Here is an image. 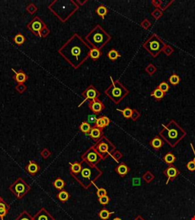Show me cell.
<instances>
[{
  "label": "cell",
  "mask_w": 195,
  "mask_h": 220,
  "mask_svg": "<svg viewBox=\"0 0 195 220\" xmlns=\"http://www.w3.org/2000/svg\"><path fill=\"white\" fill-rule=\"evenodd\" d=\"M91 47L77 33L70 37L58 52L74 69L79 68L89 58Z\"/></svg>",
  "instance_id": "1"
},
{
  "label": "cell",
  "mask_w": 195,
  "mask_h": 220,
  "mask_svg": "<svg viewBox=\"0 0 195 220\" xmlns=\"http://www.w3.org/2000/svg\"><path fill=\"white\" fill-rule=\"evenodd\" d=\"M162 128L159 132V136L172 147H175L187 135L186 131L174 119H172L167 125L162 124Z\"/></svg>",
  "instance_id": "2"
},
{
  "label": "cell",
  "mask_w": 195,
  "mask_h": 220,
  "mask_svg": "<svg viewBox=\"0 0 195 220\" xmlns=\"http://www.w3.org/2000/svg\"><path fill=\"white\" fill-rule=\"evenodd\" d=\"M48 9L62 22H66L79 9V6L72 0H55Z\"/></svg>",
  "instance_id": "3"
},
{
  "label": "cell",
  "mask_w": 195,
  "mask_h": 220,
  "mask_svg": "<svg viewBox=\"0 0 195 220\" xmlns=\"http://www.w3.org/2000/svg\"><path fill=\"white\" fill-rule=\"evenodd\" d=\"M102 174L103 172L98 167H91L83 162L81 171L72 176L84 189H89Z\"/></svg>",
  "instance_id": "4"
},
{
  "label": "cell",
  "mask_w": 195,
  "mask_h": 220,
  "mask_svg": "<svg viewBox=\"0 0 195 220\" xmlns=\"http://www.w3.org/2000/svg\"><path fill=\"white\" fill-rule=\"evenodd\" d=\"M111 40V36L101 25H96L85 38L91 47L101 50Z\"/></svg>",
  "instance_id": "5"
},
{
  "label": "cell",
  "mask_w": 195,
  "mask_h": 220,
  "mask_svg": "<svg viewBox=\"0 0 195 220\" xmlns=\"http://www.w3.org/2000/svg\"><path fill=\"white\" fill-rule=\"evenodd\" d=\"M110 78L111 83L105 90L104 93L111 101L118 105L130 93V91L119 80H114L111 77Z\"/></svg>",
  "instance_id": "6"
},
{
  "label": "cell",
  "mask_w": 195,
  "mask_h": 220,
  "mask_svg": "<svg viewBox=\"0 0 195 220\" xmlns=\"http://www.w3.org/2000/svg\"><path fill=\"white\" fill-rule=\"evenodd\" d=\"M166 43L164 42L155 33L150 35V38L143 44L144 49H146L152 58H156L162 51Z\"/></svg>",
  "instance_id": "7"
},
{
  "label": "cell",
  "mask_w": 195,
  "mask_h": 220,
  "mask_svg": "<svg viewBox=\"0 0 195 220\" xmlns=\"http://www.w3.org/2000/svg\"><path fill=\"white\" fill-rule=\"evenodd\" d=\"M98 153L101 155L103 160H105L109 156L116 151V147L113 145L110 140L107 138L105 136H102L100 139L96 142L95 145H93Z\"/></svg>",
  "instance_id": "8"
},
{
  "label": "cell",
  "mask_w": 195,
  "mask_h": 220,
  "mask_svg": "<svg viewBox=\"0 0 195 220\" xmlns=\"http://www.w3.org/2000/svg\"><path fill=\"white\" fill-rule=\"evenodd\" d=\"M9 189L18 199H21L30 191V187L22 178L19 177L10 186Z\"/></svg>",
  "instance_id": "9"
},
{
  "label": "cell",
  "mask_w": 195,
  "mask_h": 220,
  "mask_svg": "<svg viewBox=\"0 0 195 220\" xmlns=\"http://www.w3.org/2000/svg\"><path fill=\"white\" fill-rule=\"evenodd\" d=\"M82 161L87 163L91 167L96 166L101 160H103L101 155L98 153V151L95 149V147L91 146L82 155Z\"/></svg>",
  "instance_id": "10"
},
{
  "label": "cell",
  "mask_w": 195,
  "mask_h": 220,
  "mask_svg": "<svg viewBox=\"0 0 195 220\" xmlns=\"http://www.w3.org/2000/svg\"><path fill=\"white\" fill-rule=\"evenodd\" d=\"M45 27H47V25L38 16L33 18V19L27 25V28L36 36H39L40 31Z\"/></svg>",
  "instance_id": "11"
},
{
  "label": "cell",
  "mask_w": 195,
  "mask_h": 220,
  "mask_svg": "<svg viewBox=\"0 0 195 220\" xmlns=\"http://www.w3.org/2000/svg\"><path fill=\"white\" fill-rule=\"evenodd\" d=\"M163 174L167 177L166 184H169V182L172 181L177 178V177L180 174V171L174 165L171 164L163 170Z\"/></svg>",
  "instance_id": "12"
},
{
  "label": "cell",
  "mask_w": 195,
  "mask_h": 220,
  "mask_svg": "<svg viewBox=\"0 0 195 220\" xmlns=\"http://www.w3.org/2000/svg\"><path fill=\"white\" fill-rule=\"evenodd\" d=\"M82 95L85 97V100L83 101L84 103L85 100H96V99H99V96H100V93L92 85H90L84 92H82Z\"/></svg>",
  "instance_id": "13"
},
{
  "label": "cell",
  "mask_w": 195,
  "mask_h": 220,
  "mask_svg": "<svg viewBox=\"0 0 195 220\" xmlns=\"http://www.w3.org/2000/svg\"><path fill=\"white\" fill-rule=\"evenodd\" d=\"M89 108L94 114L98 115V114H99L101 112H102L105 109V106H104L102 102L99 100V99H96V100H90L89 101Z\"/></svg>",
  "instance_id": "14"
},
{
  "label": "cell",
  "mask_w": 195,
  "mask_h": 220,
  "mask_svg": "<svg viewBox=\"0 0 195 220\" xmlns=\"http://www.w3.org/2000/svg\"><path fill=\"white\" fill-rule=\"evenodd\" d=\"M34 220H55L46 209L42 208L33 217Z\"/></svg>",
  "instance_id": "15"
},
{
  "label": "cell",
  "mask_w": 195,
  "mask_h": 220,
  "mask_svg": "<svg viewBox=\"0 0 195 220\" xmlns=\"http://www.w3.org/2000/svg\"><path fill=\"white\" fill-rule=\"evenodd\" d=\"M164 143H165V142L163 141L162 138L160 136L156 135L150 141V145L152 148H153L155 151H159L164 145Z\"/></svg>",
  "instance_id": "16"
},
{
  "label": "cell",
  "mask_w": 195,
  "mask_h": 220,
  "mask_svg": "<svg viewBox=\"0 0 195 220\" xmlns=\"http://www.w3.org/2000/svg\"><path fill=\"white\" fill-rule=\"evenodd\" d=\"M25 170L30 175L34 176L40 170V167L36 162H34L33 161H29L28 164L25 167Z\"/></svg>",
  "instance_id": "17"
},
{
  "label": "cell",
  "mask_w": 195,
  "mask_h": 220,
  "mask_svg": "<svg viewBox=\"0 0 195 220\" xmlns=\"http://www.w3.org/2000/svg\"><path fill=\"white\" fill-rule=\"evenodd\" d=\"M114 170H115L116 173H117L119 176H121V177H125L126 175L130 172V169L129 167L125 163L121 162L116 167Z\"/></svg>",
  "instance_id": "18"
},
{
  "label": "cell",
  "mask_w": 195,
  "mask_h": 220,
  "mask_svg": "<svg viewBox=\"0 0 195 220\" xmlns=\"http://www.w3.org/2000/svg\"><path fill=\"white\" fill-rule=\"evenodd\" d=\"M91 138L95 142H98L102 136H104L102 128H99L96 126H93L91 128V132L89 135Z\"/></svg>",
  "instance_id": "19"
},
{
  "label": "cell",
  "mask_w": 195,
  "mask_h": 220,
  "mask_svg": "<svg viewBox=\"0 0 195 220\" xmlns=\"http://www.w3.org/2000/svg\"><path fill=\"white\" fill-rule=\"evenodd\" d=\"M84 161H82L80 162H74L69 163L70 165V174L71 175H75L78 174L81 171L82 167V164Z\"/></svg>",
  "instance_id": "20"
},
{
  "label": "cell",
  "mask_w": 195,
  "mask_h": 220,
  "mask_svg": "<svg viewBox=\"0 0 195 220\" xmlns=\"http://www.w3.org/2000/svg\"><path fill=\"white\" fill-rule=\"evenodd\" d=\"M28 79V75L22 70H19L18 72H15V75L14 76V80L18 83H24L25 82H26Z\"/></svg>",
  "instance_id": "21"
},
{
  "label": "cell",
  "mask_w": 195,
  "mask_h": 220,
  "mask_svg": "<svg viewBox=\"0 0 195 220\" xmlns=\"http://www.w3.org/2000/svg\"><path fill=\"white\" fill-rule=\"evenodd\" d=\"M165 94L166 93H163L160 89L156 87V88L151 93L150 96L155 98V100H156V101H161L162 99L165 96Z\"/></svg>",
  "instance_id": "22"
},
{
  "label": "cell",
  "mask_w": 195,
  "mask_h": 220,
  "mask_svg": "<svg viewBox=\"0 0 195 220\" xmlns=\"http://www.w3.org/2000/svg\"><path fill=\"white\" fill-rule=\"evenodd\" d=\"M91 128H92V126L91 125V124H89V123L87 121L83 122L79 126L80 131L85 135H89V133H90V132H91Z\"/></svg>",
  "instance_id": "23"
},
{
  "label": "cell",
  "mask_w": 195,
  "mask_h": 220,
  "mask_svg": "<svg viewBox=\"0 0 195 220\" xmlns=\"http://www.w3.org/2000/svg\"><path fill=\"white\" fill-rule=\"evenodd\" d=\"M175 160H176V157L173 154L172 152H168L163 157V161L168 165L173 164V163L175 161Z\"/></svg>",
  "instance_id": "24"
},
{
  "label": "cell",
  "mask_w": 195,
  "mask_h": 220,
  "mask_svg": "<svg viewBox=\"0 0 195 220\" xmlns=\"http://www.w3.org/2000/svg\"><path fill=\"white\" fill-rule=\"evenodd\" d=\"M57 197L58 198V199H59L60 202H62V203H65V202H66V201L69 199L70 195L68 192L64 190V189H62V190H60L59 193H57Z\"/></svg>",
  "instance_id": "25"
},
{
  "label": "cell",
  "mask_w": 195,
  "mask_h": 220,
  "mask_svg": "<svg viewBox=\"0 0 195 220\" xmlns=\"http://www.w3.org/2000/svg\"><path fill=\"white\" fill-rule=\"evenodd\" d=\"M95 12H96L102 19H104V16L108 14V9H107L106 6H104V5H100V6L95 9Z\"/></svg>",
  "instance_id": "26"
},
{
  "label": "cell",
  "mask_w": 195,
  "mask_h": 220,
  "mask_svg": "<svg viewBox=\"0 0 195 220\" xmlns=\"http://www.w3.org/2000/svg\"><path fill=\"white\" fill-rule=\"evenodd\" d=\"M112 214H114V212H110L107 209H102L99 212V216L101 220H107L110 218Z\"/></svg>",
  "instance_id": "27"
},
{
  "label": "cell",
  "mask_w": 195,
  "mask_h": 220,
  "mask_svg": "<svg viewBox=\"0 0 195 220\" xmlns=\"http://www.w3.org/2000/svg\"><path fill=\"white\" fill-rule=\"evenodd\" d=\"M66 182L63 179H61V178H57L53 183V187L56 189H59V190H62L66 187Z\"/></svg>",
  "instance_id": "28"
},
{
  "label": "cell",
  "mask_w": 195,
  "mask_h": 220,
  "mask_svg": "<svg viewBox=\"0 0 195 220\" xmlns=\"http://www.w3.org/2000/svg\"><path fill=\"white\" fill-rule=\"evenodd\" d=\"M102 54V52L101 51V50L97 49V48H91V51H90V54H89V58H91V59L94 61H97L100 58Z\"/></svg>",
  "instance_id": "29"
},
{
  "label": "cell",
  "mask_w": 195,
  "mask_h": 220,
  "mask_svg": "<svg viewBox=\"0 0 195 220\" xmlns=\"http://www.w3.org/2000/svg\"><path fill=\"white\" fill-rule=\"evenodd\" d=\"M108 56V58L111 60V61H116V60H118L120 57H121V54H120L119 52L118 51H116L115 49H111V51H109L107 54Z\"/></svg>",
  "instance_id": "30"
},
{
  "label": "cell",
  "mask_w": 195,
  "mask_h": 220,
  "mask_svg": "<svg viewBox=\"0 0 195 220\" xmlns=\"http://www.w3.org/2000/svg\"><path fill=\"white\" fill-rule=\"evenodd\" d=\"M25 41H26V38H25V37L21 34V33H18L16 35H15V37L13 38V41L18 45H21L24 43L25 42Z\"/></svg>",
  "instance_id": "31"
},
{
  "label": "cell",
  "mask_w": 195,
  "mask_h": 220,
  "mask_svg": "<svg viewBox=\"0 0 195 220\" xmlns=\"http://www.w3.org/2000/svg\"><path fill=\"white\" fill-rule=\"evenodd\" d=\"M118 112H121L122 113L123 116L125 118V119H131V116H132L133 114V109H130L129 107H126L124 109H117Z\"/></svg>",
  "instance_id": "32"
},
{
  "label": "cell",
  "mask_w": 195,
  "mask_h": 220,
  "mask_svg": "<svg viewBox=\"0 0 195 220\" xmlns=\"http://www.w3.org/2000/svg\"><path fill=\"white\" fill-rule=\"evenodd\" d=\"M181 81V79L179 77L178 74L176 73H173L169 77V82L171 85H173V86H176L178 85Z\"/></svg>",
  "instance_id": "33"
},
{
  "label": "cell",
  "mask_w": 195,
  "mask_h": 220,
  "mask_svg": "<svg viewBox=\"0 0 195 220\" xmlns=\"http://www.w3.org/2000/svg\"><path fill=\"white\" fill-rule=\"evenodd\" d=\"M15 220H34L33 219V217L29 214L28 212L27 211L24 210L23 212H21V213H20L17 218L15 219Z\"/></svg>",
  "instance_id": "34"
},
{
  "label": "cell",
  "mask_w": 195,
  "mask_h": 220,
  "mask_svg": "<svg viewBox=\"0 0 195 220\" xmlns=\"http://www.w3.org/2000/svg\"><path fill=\"white\" fill-rule=\"evenodd\" d=\"M156 70H157V68L152 63H149L147 67L145 68V71L147 73L149 76H152L156 72Z\"/></svg>",
  "instance_id": "35"
},
{
  "label": "cell",
  "mask_w": 195,
  "mask_h": 220,
  "mask_svg": "<svg viewBox=\"0 0 195 220\" xmlns=\"http://www.w3.org/2000/svg\"><path fill=\"white\" fill-rule=\"evenodd\" d=\"M151 16L153 17L154 19L158 20L161 17H162L163 12L161 9H155L151 12Z\"/></svg>",
  "instance_id": "36"
},
{
  "label": "cell",
  "mask_w": 195,
  "mask_h": 220,
  "mask_svg": "<svg viewBox=\"0 0 195 220\" xmlns=\"http://www.w3.org/2000/svg\"><path fill=\"white\" fill-rule=\"evenodd\" d=\"M154 178H155V176H154L153 174H152L150 171H146L145 174L143 175V179L144 180V181L146 182L147 184L150 183L152 180H154Z\"/></svg>",
  "instance_id": "37"
},
{
  "label": "cell",
  "mask_w": 195,
  "mask_h": 220,
  "mask_svg": "<svg viewBox=\"0 0 195 220\" xmlns=\"http://www.w3.org/2000/svg\"><path fill=\"white\" fill-rule=\"evenodd\" d=\"M174 48H173L172 47H171L170 45H169V44H166L165 48H163V50H162V52L166 56L172 55V54L174 53Z\"/></svg>",
  "instance_id": "38"
},
{
  "label": "cell",
  "mask_w": 195,
  "mask_h": 220,
  "mask_svg": "<svg viewBox=\"0 0 195 220\" xmlns=\"http://www.w3.org/2000/svg\"><path fill=\"white\" fill-rule=\"evenodd\" d=\"M157 87L160 89V90H161L163 93H166L169 90V88H170L169 85L165 81L162 82L159 85V86H157Z\"/></svg>",
  "instance_id": "39"
},
{
  "label": "cell",
  "mask_w": 195,
  "mask_h": 220,
  "mask_svg": "<svg viewBox=\"0 0 195 220\" xmlns=\"http://www.w3.org/2000/svg\"><path fill=\"white\" fill-rule=\"evenodd\" d=\"M26 10H27V12H28L29 14L33 15V14H34L37 12V11H38V7H37V6L34 4V3H30L28 6H27Z\"/></svg>",
  "instance_id": "40"
},
{
  "label": "cell",
  "mask_w": 195,
  "mask_h": 220,
  "mask_svg": "<svg viewBox=\"0 0 195 220\" xmlns=\"http://www.w3.org/2000/svg\"><path fill=\"white\" fill-rule=\"evenodd\" d=\"M9 209H10L9 205L8 204L6 201L2 199V197H0V210L9 211Z\"/></svg>",
  "instance_id": "41"
},
{
  "label": "cell",
  "mask_w": 195,
  "mask_h": 220,
  "mask_svg": "<svg viewBox=\"0 0 195 220\" xmlns=\"http://www.w3.org/2000/svg\"><path fill=\"white\" fill-rule=\"evenodd\" d=\"M111 157H113V159H114L116 162L118 163L119 162L120 159H121L122 157H123V154H122V153L121 152V151H117V150H116L114 153L111 154Z\"/></svg>",
  "instance_id": "42"
},
{
  "label": "cell",
  "mask_w": 195,
  "mask_h": 220,
  "mask_svg": "<svg viewBox=\"0 0 195 220\" xmlns=\"http://www.w3.org/2000/svg\"><path fill=\"white\" fill-rule=\"evenodd\" d=\"M99 202L103 206H106L110 202V198L108 195L103 196L101 197H99Z\"/></svg>",
  "instance_id": "43"
},
{
  "label": "cell",
  "mask_w": 195,
  "mask_h": 220,
  "mask_svg": "<svg viewBox=\"0 0 195 220\" xmlns=\"http://www.w3.org/2000/svg\"><path fill=\"white\" fill-rule=\"evenodd\" d=\"M140 26L143 29H145V30H148L150 28V26H151V22L150 21V20L145 19H143L140 22Z\"/></svg>",
  "instance_id": "44"
},
{
  "label": "cell",
  "mask_w": 195,
  "mask_h": 220,
  "mask_svg": "<svg viewBox=\"0 0 195 220\" xmlns=\"http://www.w3.org/2000/svg\"><path fill=\"white\" fill-rule=\"evenodd\" d=\"M95 187L97 188L96 194L97 196H98V197H103V196H106L107 194H108V192H107V190L104 189V188H99L95 185Z\"/></svg>",
  "instance_id": "45"
},
{
  "label": "cell",
  "mask_w": 195,
  "mask_h": 220,
  "mask_svg": "<svg viewBox=\"0 0 195 220\" xmlns=\"http://www.w3.org/2000/svg\"><path fill=\"white\" fill-rule=\"evenodd\" d=\"M97 119H98V118L96 117L95 114H93V115H88L87 122L89 123V124H92L93 125L95 126V123H96Z\"/></svg>",
  "instance_id": "46"
},
{
  "label": "cell",
  "mask_w": 195,
  "mask_h": 220,
  "mask_svg": "<svg viewBox=\"0 0 195 220\" xmlns=\"http://www.w3.org/2000/svg\"><path fill=\"white\" fill-rule=\"evenodd\" d=\"M95 126L98 127V128H102V129L104 128V127H105V125H104V121H103L102 116L99 117V118L97 119L96 123H95Z\"/></svg>",
  "instance_id": "47"
},
{
  "label": "cell",
  "mask_w": 195,
  "mask_h": 220,
  "mask_svg": "<svg viewBox=\"0 0 195 220\" xmlns=\"http://www.w3.org/2000/svg\"><path fill=\"white\" fill-rule=\"evenodd\" d=\"M15 90H17L19 93H23L27 90V86L24 83H18L15 87Z\"/></svg>",
  "instance_id": "48"
},
{
  "label": "cell",
  "mask_w": 195,
  "mask_h": 220,
  "mask_svg": "<svg viewBox=\"0 0 195 220\" xmlns=\"http://www.w3.org/2000/svg\"><path fill=\"white\" fill-rule=\"evenodd\" d=\"M40 154L44 159H48V157L51 155V152L48 149V148H44L40 152Z\"/></svg>",
  "instance_id": "49"
},
{
  "label": "cell",
  "mask_w": 195,
  "mask_h": 220,
  "mask_svg": "<svg viewBox=\"0 0 195 220\" xmlns=\"http://www.w3.org/2000/svg\"><path fill=\"white\" fill-rule=\"evenodd\" d=\"M49 34H50V30L48 29V27H45L42 29L41 31H40L39 36H40V38H44L48 37V35H49Z\"/></svg>",
  "instance_id": "50"
},
{
  "label": "cell",
  "mask_w": 195,
  "mask_h": 220,
  "mask_svg": "<svg viewBox=\"0 0 195 220\" xmlns=\"http://www.w3.org/2000/svg\"><path fill=\"white\" fill-rule=\"evenodd\" d=\"M140 117V112L136 109H133V114L131 119L133 121H136Z\"/></svg>",
  "instance_id": "51"
},
{
  "label": "cell",
  "mask_w": 195,
  "mask_h": 220,
  "mask_svg": "<svg viewBox=\"0 0 195 220\" xmlns=\"http://www.w3.org/2000/svg\"><path fill=\"white\" fill-rule=\"evenodd\" d=\"M187 168H188V170L190 171H195V163L193 160L191 161H190L187 164Z\"/></svg>",
  "instance_id": "52"
},
{
  "label": "cell",
  "mask_w": 195,
  "mask_h": 220,
  "mask_svg": "<svg viewBox=\"0 0 195 220\" xmlns=\"http://www.w3.org/2000/svg\"><path fill=\"white\" fill-rule=\"evenodd\" d=\"M102 119H103V121H104V125H105V127L109 125V124H110V122H111L110 119H109L108 116H105V115H103Z\"/></svg>",
  "instance_id": "53"
},
{
  "label": "cell",
  "mask_w": 195,
  "mask_h": 220,
  "mask_svg": "<svg viewBox=\"0 0 195 220\" xmlns=\"http://www.w3.org/2000/svg\"><path fill=\"white\" fill-rule=\"evenodd\" d=\"M8 212H9V211L7 210H0V219H1V220H4V218L8 214Z\"/></svg>",
  "instance_id": "54"
},
{
  "label": "cell",
  "mask_w": 195,
  "mask_h": 220,
  "mask_svg": "<svg viewBox=\"0 0 195 220\" xmlns=\"http://www.w3.org/2000/svg\"><path fill=\"white\" fill-rule=\"evenodd\" d=\"M190 145H191V149H192V151H193V153H194V159H193V161H194V163H195V150H194V147L193 144H192V143H191V144H190Z\"/></svg>",
  "instance_id": "55"
},
{
  "label": "cell",
  "mask_w": 195,
  "mask_h": 220,
  "mask_svg": "<svg viewBox=\"0 0 195 220\" xmlns=\"http://www.w3.org/2000/svg\"><path fill=\"white\" fill-rule=\"evenodd\" d=\"M133 220H145V219H144L141 216H136V218H135Z\"/></svg>",
  "instance_id": "56"
},
{
  "label": "cell",
  "mask_w": 195,
  "mask_h": 220,
  "mask_svg": "<svg viewBox=\"0 0 195 220\" xmlns=\"http://www.w3.org/2000/svg\"><path fill=\"white\" fill-rule=\"evenodd\" d=\"M113 220H122V219L121 218H119V217H116V218H114Z\"/></svg>",
  "instance_id": "57"
},
{
  "label": "cell",
  "mask_w": 195,
  "mask_h": 220,
  "mask_svg": "<svg viewBox=\"0 0 195 220\" xmlns=\"http://www.w3.org/2000/svg\"></svg>",
  "instance_id": "58"
}]
</instances>
